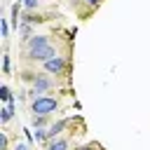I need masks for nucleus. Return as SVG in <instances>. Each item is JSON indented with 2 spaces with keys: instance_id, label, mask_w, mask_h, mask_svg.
I'll use <instances>...</instances> for the list:
<instances>
[{
  "instance_id": "nucleus-1",
  "label": "nucleus",
  "mask_w": 150,
  "mask_h": 150,
  "mask_svg": "<svg viewBox=\"0 0 150 150\" xmlns=\"http://www.w3.org/2000/svg\"><path fill=\"white\" fill-rule=\"evenodd\" d=\"M56 110H59V101L52 98V96H38L30 103V112L33 115H52Z\"/></svg>"
},
{
  "instance_id": "nucleus-2",
  "label": "nucleus",
  "mask_w": 150,
  "mask_h": 150,
  "mask_svg": "<svg viewBox=\"0 0 150 150\" xmlns=\"http://www.w3.org/2000/svg\"><path fill=\"white\" fill-rule=\"evenodd\" d=\"M30 61H49V59H54L56 56V47L49 42V45H45V47H38V49H28V54H26Z\"/></svg>"
},
{
  "instance_id": "nucleus-3",
  "label": "nucleus",
  "mask_w": 150,
  "mask_h": 150,
  "mask_svg": "<svg viewBox=\"0 0 150 150\" xmlns=\"http://www.w3.org/2000/svg\"><path fill=\"white\" fill-rule=\"evenodd\" d=\"M42 66H45V70H47V73H52V75H61V73L66 70V59L56 54L54 59H49V61H45Z\"/></svg>"
},
{
  "instance_id": "nucleus-4",
  "label": "nucleus",
  "mask_w": 150,
  "mask_h": 150,
  "mask_svg": "<svg viewBox=\"0 0 150 150\" xmlns=\"http://www.w3.org/2000/svg\"><path fill=\"white\" fill-rule=\"evenodd\" d=\"M52 87H54V80H49V77H45V75H38V80L33 82V91H30V94L38 98V96H42V94H45L47 89H52Z\"/></svg>"
},
{
  "instance_id": "nucleus-5",
  "label": "nucleus",
  "mask_w": 150,
  "mask_h": 150,
  "mask_svg": "<svg viewBox=\"0 0 150 150\" xmlns=\"http://www.w3.org/2000/svg\"><path fill=\"white\" fill-rule=\"evenodd\" d=\"M66 124H68V120H59V122H54V124L47 129V141H54V138L66 129Z\"/></svg>"
},
{
  "instance_id": "nucleus-6",
  "label": "nucleus",
  "mask_w": 150,
  "mask_h": 150,
  "mask_svg": "<svg viewBox=\"0 0 150 150\" xmlns=\"http://www.w3.org/2000/svg\"><path fill=\"white\" fill-rule=\"evenodd\" d=\"M45 45H49V38L47 35H33V38L26 40V47L28 49H38V47H45Z\"/></svg>"
},
{
  "instance_id": "nucleus-7",
  "label": "nucleus",
  "mask_w": 150,
  "mask_h": 150,
  "mask_svg": "<svg viewBox=\"0 0 150 150\" xmlns=\"http://www.w3.org/2000/svg\"><path fill=\"white\" fill-rule=\"evenodd\" d=\"M12 117H14V103H5V108L0 110V122L7 124Z\"/></svg>"
},
{
  "instance_id": "nucleus-8",
  "label": "nucleus",
  "mask_w": 150,
  "mask_h": 150,
  "mask_svg": "<svg viewBox=\"0 0 150 150\" xmlns=\"http://www.w3.org/2000/svg\"><path fill=\"white\" fill-rule=\"evenodd\" d=\"M47 150H68V141L66 138H54V141H49Z\"/></svg>"
},
{
  "instance_id": "nucleus-9",
  "label": "nucleus",
  "mask_w": 150,
  "mask_h": 150,
  "mask_svg": "<svg viewBox=\"0 0 150 150\" xmlns=\"http://www.w3.org/2000/svg\"><path fill=\"white\" fill-rule=\"evenodd\" d=\"M0 98H2L5 103H14V96H12V91H9V87H7V84H2V87H0Z\"/></svg>"
},
{
  "instance_id": "nucleus-10",
  "label": "nucleus",
  "mask_w": 150,
  "mask_h": 150,
  "mask_svg": "<svg viewBox=\"0 0 150 150\" xmlns=\"http://www.w3.org/2000/svg\"><path fill=\"white\" fill-rule=\"evenodd\" d=\"M19 7H21L19 2H14V5H12V16H9V21H12V26H14V28H19Z\"/></svg>"
},
{
  "instance_id": "nucleus-11",
  "label": "nucleus",
  "mask_w": 150,
  "mask_h": 150,
  "mask_svg": "<svg viewBox=\"0 0 150 150\" xmlns=\"http://www.w3.org/2000/svg\"><path fill=\"white\" fill-rule=\"evenodd\" d=\"M19 33L23 35V40H28V38H33V35H30V23H28V21H23V23H19Z\"/></svg>"
},
{
  "instance_id": "nucleus-12",
  "label": "nucleus",
  "mask_w": 150,
  "mask_h": 150,
  "mask_svg": "<svg viewBox=\"0 0 150 150\" xmlns=\"http://www.w3.org/2000/svg\"><path fill=\"white\" fill-rule=\"evenodd\" d=\"M45 117H47V115H33V127H35V129H38V127H45V122H47Z\"/></svg>"
},
{
  "instance_id": "nucleus-13",
  "label": "nucleus",
  "mask_w": 150,
  "mask_h": 150,
  "mask_svg": "<svg viewBox=\"0 0 150 150\" xmlns=\"http://www.w3.org/2000/svg\"><path fill=\"white\" fill-rule=\"evenodd\" d=\"M0 26H2V38H9V19H0Z\"/></svg>"
},
{
  "instance_id": "nucleus-14",
  "label": "nucleus",
  "mask_w": 150,
  "mask_h": 150,
  "mask_svg": "<svg viewBox=\"0 0 150 150\" xmlns=\"http://www.w3.org/2000/svg\"><path fill=\"white\" fill-rule=\"evenodd\" d=\"M33 136H35V141H47V131H45V129H42V127H38V129H35V134H33Z\"/></svg>"
},
{
  "instance_id": "nucleus-15",
  "label": "nucleus",
  "mask_w": 150,
  "mask_h": 150,
  "mask_svg": "<svg viewBox=\"0 0 150 150\" xmlns=\"http://www.w3.org/2000/svg\"><path fill=\"white\" fill-rule=\"evenodd\" d=\"M21 77H23L26 82H35V80H38V73H30V70H26V73H23Z\"/></svg>"
},
{
  "instance_id": "nucleus-16",
  "label": "nucleus",
  "mask_w": 150,
  "mask_h": 150,
  "mask_svg": "<svg viewBox=\"0 0 150 150\" xmlns=\"http://www.w3.org/2000/svg\"><path fill=\"white\" fill-rule=\"evenodd\" d=\"M38 5H40V0H23V7H26L28 12H30V9H35Z\"/></svg>"
},
{
  "instance_id": "nucleus-17",
  "label": "nucleus",
  "mask_w": 150,
  "mask_h": 150,
  "mask_svg": "<svg viewBox=\"0 0 150 150\" xmlns=\"http://www.w3.org/2000/svg\"><path fill=\"white\" fill-rule=\"evenodd\" d=\"M2 70H5V75H9V54L2 56Z\"/></svg>"
},
{
  "instance_id": "nucleus-18",
  "label": "nucleus",
  "mask_w": 150,
  "mask_h": 150,
  "mask_svg": "<svg viewBox=\"0 0 150 150\" xmlns=\"http://www.w3.org/2000/svg\"><path fill=\"white\" fill-rule=\"evenodd\" d=\"M7 145H9L7 136H5V134H0V150H7Z\"/></svg>"
},
{
  "instance_id": "nucleus-19",
  "label": "nucleus",
  "mask_w": 150,
  "mask_h": 150,
  "mask_svg": "<svg viewBox=\"0 0 150 150\" xmlns=\"http://www.w3.org/2000/svg\"><path fill=\"white\" fill-rule=\"evenodd\" d=\"M14 150H30V148H28V145H23V143H16V148H14Z\"/></svg>"
},
{
  "instance_id": "nucleus-20",
  "label": "nucleus",
  "mask_w": 150,
  "mask_h": 150,
  "mask_svg": "<svg viewBox=\"0 0 150 150\" xmlns=\"http://www.w3.org/2000/svg\"><path fill=\"white\" fill-rule=\"evenodd\" d=\"M87 5H98V0H84Z\"/></svg>"
},
{
  "instance_id": "nucleus-21",
  "label": "nucleus",
  "mask_w": 150,
  "mask_h": 150,
  "mask_svg": "<svg viewBox=\"0 0 150 150\" xmlns=\"http://www.w3.org/2000/svg\"><path fill=\"white\" fill-rule=\"evenodd\" d=\"M80 150H94V145H84V148H80Z\"/></svg>"
}]
</instances>
